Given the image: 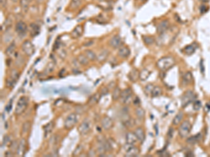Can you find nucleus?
I'll return each instance as SVG.
<instances>
[{
	"label": "nucleus",
	"instance_id": "nucleus-11",
	"mask_svg": "<svg viewBox=\"0 0 210 157\" xmlns=\"http://www.w3.org/2000/svg\"><path fill=\"white\" fill-rule=\"evenodd\" d=\"M170 22L167 20H163L159 23L157 27V31L158 34H163L170 29Z\"/></svg>",
	"mask_w": 210,
	"mask_h": 157
},
{
	"label": "nucleus",
	"instance_id": "nucleus-48",
	"mask_svg": "<svg viewBox=\"0 0 210 157\" xmlns=\"http://www.w3.org/2000/svg\"><path fill=\"white\" fill-rule=\"evenodd\" d=\"M204 110H205V111L207 113H208L209 112H210V101L206 103V105H205V108H204Z\"/></svg>",
	"mask_w": 210,
	"mask_h": 157
},
{
	"label": "nucleus",
	"instance_id": "nucleus-41",
	"mask_svg": "<svg viewBox=\"0 0 210 157\" xmlns=\"http://www.w3.org/2000/svg\"><path fill=\"white\" fill-rule=\"evenodd\" d=\"M83 151V145L82 144H79L76 147V148L75 149V150L73 152V156H79L81 153H82Z\"/></svg>",
	"mask_w": 210,
	"mask_h": 157
},
{
	"label": "nucleus",
	"instance_id": "nucleus-38",
	"mask_svg": "<svg viewBox=\"0 0 210 157\" xmlns=\"http://www.w3.org/2000/svg\"><path fill=\"white\" fill-rule=\"evenodd\" d=\"M82 0H72L70 7L72 9H76L79 7L81 5Z\"/></svg>",
	"mask_w": 210,
	"mask_h": 157
},
{
	"label": "nucleus",
	"instance_id": "nucleus-22",
	"mask_svg": "<svg viewBox=\"0 0 210 157\" xmlns=\"http://www.w3.org/2000/svg\"><path fill=\"white\" fill-rule=\"evenodd\" d=\"M25 151V140L24 139L21 140L20 141L19 144H18V150H17V155L22 156L24 155Z\"/></svg>",
	"mask_w": 210,
	"mask_h": 157
},
{
	"label": "nucleus",
	"instance_id": "nucleus-36",
	"mask_svg": "<svg viewBox=\"0 0 210 157\" xmlns=\"http://www.w3.org/2000/svg\"><path fill=\"white\" fill-rule=\"evenodd\" d=\"M10 78H11L13 81H15L16 82L18 81V78H19V72L16 70V69H13L11 72L10 74Z\"/></svg>",
	"mask_w": 210,
	"mask_h": 157
},
{
	"label": "nucleus",
	"instance_id": "nucleus-43",
	"mask_svg": "<svg viewBox=\"0 0 210 157\" xmlns=\"http://www.w3.org/2000/svg\"><path fill=\"white\" fill-rule=\"evenodd\" d=\"M201 108H202V103L200 102V100H194L193 106V108L194 110L198 111L199 110H200Z\"/></svg>",
	"mask_w": 210,
	"mask_h": 157
},
{
	"label": "nucleus",
	"instance_id": "nucleus-1",
	"mask_svg": "<svg viewBox=\"0 0 210 157\" xmlns=\"http://www.w3.org/2000/svg\"><path fill=\"white\" fill-rule=\"evenodd\" d=\"M175 64H176L175 59L172 57L167 56L163 57L158 59L156 65H157L158 69L160 71L163 72H165L170 70V69H172L175 65Z\"/></svg>",
	"mask_w": 210,
	"mask_h": 157
},
{
	"label": "nucleus",
	"instance_id": "nucleus-16",
	"mask_svg": "<svg viewBox=\"0 0 210 157\" xmlns=\"http://www.w3.org/2000/svg\"><path fill=\"white\" fill-rule=\"evenodd\" d=\"M118 55L120 57L123 58H128L130 55V50L127 46H121L119 48V50L118 51Z\"/></svg>",
	"mask_w": 210,
	"mask_h": 157
},
{
	"label": "nucleus",
	"instance_id": "nucleus-10",
	"mask_svg": "<svg viewBox=\"0 0 210 157\" xmlns=\"http://www.w3.org/2000/svg\"><path fill=\"white\" fill-rule=\"evenodd\" d=\"M15 30L19 36H24L27 30V26L24 22L19 21L15 25Z\"/></svg>",
	"mask_w": 210,
	"mask_h": 157
},
{
	"label": "nucleus",
	"instance_id": "nucleus-12",
	"mask_svg": "<svg viewBox=\"0 0 210 157\" xmlns=\"http://www.w3.org/2000/svg\"><path fill=\"white\" fill-rule=\"evenodd\" d=\"M101 124L102 127L104 130L108 131V130L112 129V127L114 126V121H113V119L111 118V117H104V118L102 119Z\"/></svg>",
	"mask_w": 210,
	"mask_h": 157
},
{
	"label": "nucleus",
	"instance_id": "nucleus-8",
	"mask_svg": "<svg viewBox=\"0 0 210 157\" xmlns=\"http://www.w3.org/2000/svg\"><path fill=\"white\" fill-rule=\"evenodd\" d=\"M22 49H23V51L24 52L25 54L29 57L32 56L34 55V52H35L34 45L29 41H25L23 43V45H22Z\"/></svg>",
	"mask_w": 210,
	"mask_h": 157
},
{
	"label": "nucleus",
	"instance_id": "nucleus-35",
	"mask_svg": "<svg viewBox=\"0 0 210 157\" xmlns=\"http://www.w3.org/2000/svg\"><path fill=\"white\" fill-rule=\"evenodd\" d=\"M155 86L153 85V84H148L146 86L144 87V92L146 96H151V93H152V91H153V88H154Z\"/></svg>",
	"mask_w": 210,
	"mask_h": 157
},
{
	"label": "nucleus",
	"instance_id": "nucleus-31",
	"mask_svg": "<svg viewBox=\"0 0 210 157\" xmlns=\"http://www.w3.org/2000/svg\"><path fill=\"white\" fill-rule=\"evenodd\" d=\"M163 94V89L162 88L159 86H155L153 88V91H152L151 93V96L152 97H158L162 95Z\"/></svg>",
	"mask_w": 210,
	"mask_h": 157
},
{
	"label": "nucleus",
	"instance_id": "nucleus-40",
	"mask_svg": "<svg viewBox=\"0 0 210 157\" xmlns=\"http://www.w3.org/2000/svg\"><path fill=\"white\" fill-rule=\"evenodd\" d=\"M54 67H55V65H54V64H53V62L48 63V65L46 66V69H45L44 73H51V72H52L54 70Z\"/></svg>",
	"mask_w": 210,
	"mask_h": 157
},
{
	"label": "nucleus",
	"instance_id": "nucleus-34",
	"mask_svg": "<svg viewBox=\"0 0 210 157\" xmlns=\"http://www.w3.org/2000/svg\"><path fill=\"white\" fill-rule=\"evenodd\" d=\"M135 114L139 119H143L145 116L144 110L142 109L141 107H137L135 110Z\"/></svg>",
	"mask_w": 210,
	"mask_h": 157
},
{
	"label": "nucleus",
	"instance_id": "nucleus-46",
	"mask_svg": "<svg viewBox=\"0 0 210 157\" xmlns=\"http://www.w3.org/2000/svg\"><path fill=\"white\" fill-rule=\"evenodd\" d=\"M173 134H174V129L172 128H170L169 129L168 133H167V139L170 140L173 137Z\"/></svg>",
	"mask_w": 210,
	"mask_h": 157
},
{
	"label": "nucleus",
	"instance_id": "nucleus-33",
	"mask_svg": "<svg viewBox=\"0 0 210 157\" xmlns=\"http://www.w3.org/2000/svg\"><path fill=\"white\" fill-rule=\"evenodd\" d=\"M85 55L90 61H94L97 59V55L92 50H88L85 52Z\"/></svg>",
	"mask_w": 210,
	"mask_h": 157
},
{
	"label": "nucleus",
	"instance_id": "nucleus-18",
	"mask_svg": "<svg viewBox=\"0 0 210 157\" xmlns=\"http://www.w3.org/2000/svg\"><path fill=\"white\" fill-rule=\"evenodd\" d=\"M83 31H84V29H83V26L81 25H77L74 29H73V31L71 33V37L73 39H77L81 37L83 34Z\"/></svg>",
	"mask_w": 210,
	"mask_h": 157
},
{
	"label": "nucleus",
	"instance_id": "nucleus-55",
	"mask_svg": "<svg viewBox=\"0 0 210 157\" xmlns=\"http://www.w3.org/2000/svg\"><path fill=\"white\" fill-rule=\"evenodd\" d=\"M13 1H17V0H12Z\"/></svg>",
	"mask_w": 210,
	"mask_h": 157
},
{
	"label": "nucleus",
	"instance_id": "nucleus-21",
	"mask_svg": "<svg viewBox=\"0 0 210 157\" xmlns=\"http://www.w3.org/2000/svg\"><path fill=\"white\" fill-rule=\"evenodd\" d=\"M128 78H129L130 81L133 82H135L139 78V71L135 69H132V70L130 72L129 74H128Z\"/></svg>",
	"mask_w": 210,
	"mask_h": 157
},
{
	"label": "nucleus",
	"instance_id": "nucleus-28",
	"mask_svg": "<svg viewBox=\"0 0 210 157\" xmlns=\"http://www.w3.org/2000/svg\"><path fill=\"white\" fill-rule=\"evenodd\" d=\"M183 118H184V113L182 112H178L177 114L175 115V117H174L173 121H172V124L175 126L181 123V121H182Z\"/></svg>",
	"mask_w": 210,
	"mask_h": 157
},
{
	"label": "nucleus",
	"instance_id": "nucleus-51",
	"mask_svg": "<svg viewBox=\"0 0 210 157\" xmlns=\"http://www.w3.org/2000/svg\"><path fill=\"white\" fill-rule=\"evenodd\" d=\"M107 92H108V89H106V87H104V88H103L102 89V92H101V93H100V94H101L102 95H103V94L104 95V94H106V93H107Z\"/></svg>",
	"mask_w": 210,
	"mask_h": 157
},
{
	"label": "nucleus",
	"instance_id": "nucleus-6",
	"mask_svg": "<svg viewBox=\"0 0 210 157\" xmlns=\"http://www.w3.org/2000/svg\"><path fill=\"white\" fill-rule=\"evenodd\" d=\"M77 115L76 113H71L65 119L64 126L66 129H71L77 123Z\"/></svg>",
	"mask_w": 210,
	"mask_h": 157
},
{
	"label": "nucleus",
	"instance_id": "nucleus-50",
	"mask_svg": "<svg viewBox=\"0 0 210 157\" xmlns=\"http://www.w3.org/2000/svg\"><path fill=\"white\" fill-rule=\"evenodd\" d=\"M9 141V137L7 136H5L4 137V140H3V142H4V144H7Z\"/></svg>",
	"mask_w": 210,
	"mask_h": 157
},
{
	"label": "nucleus",
	"instance_id": "nucleus-39",
	"mask_svg": "<svg viewBox=\"0 0 210 157\" xmlns=\"http://www.w3.org/2000/svg\"><path fill=\"white\" fill-rule=\"evenodd\" d=\"M29 2L28 0H21L20 1V4H21V7L23 9V12H27L29 8Z\"/></svg>",
	"mask_w": 210,
	"mask_h": 157
},
{
	"label": "nucleus",
	"instance_id": "nucleus-45",
	"mask_svg": "<svg viewBox=\"0 0 210 157\" xmlns=\"http://www.w3.org/2000/svg\"><path fill=\"white\" fill-rule=\"evenodd\" d=\"M143 40L146 45H151L154 42V39L152 37H143Z\"/></svg>",
	"mask_w": 210,
	"mask_h": 157
},
{
	"label": "nucleus",
	"instance_id": "nucleus-19",
	"mask_svg": "<svg viewBox=\"0 0 210 157\" xmlns=\"http://www.w3.org/2000/svg\"><path fill=\"white\" fill-rule=\"evenodd\" d=\"M202 138H203L202 133H197L196 135H195V136L189 137L187 139V140H186V142H187L189 144H195L197 143V142H200V141L202 140Z\"/></svg>",
	"mask_w": 210,
	"mask_h": 157
},
{
	"label": "nucleus",
	"instance_id": "nucleus-14",
	"mask_svg": "<svg viewBox=\"0 0 210 157\" xmlns=\"http://www.w3.org/2000/svg\"><path fill=\"white\" fill-rule=\"evenodd\" d=\"M137 140L138 139L136 135L134 134V133L128 132V133H126V136H125V142H126L127 144H134L137 142Z\"/></svg>",
	"mask_w": 210,
	"mask_h": 157
},
{
	"label": "nucleus",
	"instance_id": "nucleus-54",
	"mask_svg": "<svg viewBox=\"0 0 210 157\" xmlns=\"http://www.w3.org/2000/svg\"><path fill=\"white\" fill-rule=\"evenodd\" d=\"M203 2H209V1H210V0H201Z\"/></svg>",
	"mask_w": 210,
	"mask_h": 157
},
{
	"label": "nucleus",
	"instance_id": "nucleus-3",
	"mask_svg": "<svg viewBox=\"0 0 210 157\" xmlns=\"http://www.w3.org/2000/svg\"><path fill=\"white\" fill-rule=\"evenodd\" d=\"M120 101L124 105H129L132 102L133 95L132 90L130 88H127L121 92V94L120 96Z\"/></svg>",
	"mask_w": 210,
	"mask_h": 157
},
{
	"label": "nucleus",
	"instance_id": "nucleus-44",
	"mask_svg": "<svg viewBox=\"0 0 210 157\" xmlns=\"http://www.w3.org/2000/svg\"><path fill=\"white\" fill-rule=\"evenodd\" d=\"M15 83L16 82H15V81H13L11 78H9V77L8 78H7V80H6V86L9 88L13 87L14 86H15Z\"/></svg>",
	"mask_w": 210,
	"mask_h": 157
},
{
	"label": "nucleus",
	"instance_id": "nucleus-53",
	"mask_svg": "<svg viewBox=\"0 0 210 157\" xmlns=\"http://www.w3.org/2000/svg\"><path fill=\"white\" fill-rule=\"evenodd\" d=\"M92 43H93V42L92 41H89L85 44V46H90V45H91Z\"/></svg>",
	"mask_w": 210,
	"mask_h": 157
},
{
	"label": "nucleus",
	"instance_id": "nucleus-5",
	"mask_svg": "<svg viewBox=\"0 0 210 157\" xmlns=\"http://www.w3.org/2000/svg\"><path fill=\"white\" fill-rule=\"evenodd\" d=\"M192 126L189 121H184L179 128V135L181 138H186L189 135Z\"/></svg>",
	"mask_w": 210,
	"mask_h": 157
},
{
	"label": "nucleus",
	"instance_id": "nucleus-29",
	"mask_svg": "<svg viewBox=\"0 0 210 157\" xmlns=\"http://www.w3.org/2000/svg\"><path fill=\"white\" fill-rule=\"evenodd\" d=\"M150 74H151V73H150V71L148 70V69H143V70L139 73V79H140L142 81L146 80L147 78L149 77Z\"/></svg>",
	"mask_w": 210,
	"mask_h": 157
},
{
	"label": "nucleus",
	"instance_id": "nucleus-2",
	"mask_svg": "<svg viewBox=\"0 0 210 157\" xmlns=\"http://www.w3.org/2000/svg\"><path fill=\"white\" fill-rule=\"evenodd\" d=\"M28 106V98L26 96H21L17 102L16 106L15 108V112L14 114L16 116L21 115L23 113H24L25 111L27 108Z\"/></svg>",
	"mask_w": 210,
	"mask_h": 157
},
{
	"label": "nucleus",
	"instance_id": "nucleus-56",
	"mask_svg": "<svg viewBox=\"0 0 210 157\" xmlns=\"http://www.w3.org/2000/svg\"><path fill=\"white\" fill-rule=\"evenodd\" d=\"M28 1H32V0H28Z\"/></svg>",
	"mask_w": 210,
	"mask_h": 157
},
{
	"label": "nucleus",
	"instance_id": "nucleus-30",
	"mask_svg": "<svg viewBox=\"0 0 210 157\" xmlns=\"http://www.w3.org/2000/svg\"><path fill=\"white\" fill-rule=\"evenodd\" d=\"M121 89L119 87H116L114 89L112 92V99L114 100H117L120 98V94H121Z\"/></svg>",
	"mask_w": 210,
	"mask_h": 157
},
{
	"label": "nucleus",
	"instance_id": "nucleus-49",
	"mask_svg": "<svg viewBox=\"0 0 210 157\" xmlns=\"http://www.w3.org/2000/svg\"><path fill=\"white\" fill-rule=\"evenodd\" d=\"M11 108H12V100H11L10 103L7 105V107H6V110H7L8 112H9L11 111Z\"/></svg>",
	"mask_w": 210,
	"mask_h": 157
},
{
	"label": "nucleus",
	"instance_id": "nucleus-20",
	"mask_svg": "<svg viewBox=\"0 0 210 157\" xmlns=\"http://www.w3.org/2000/svg\"><path fill=\"white\" fill-rule=\"evenodd\" d=\"M134 133L136 135V136H137L138 140L140 142H143L144 140H145V133L143 128H141V127H139V128H136Z\"/></svg>",
	"mask_w": 210,
	"mask_h": 157
},
{
	"label": "nucleus",
	"instance_id": "nucleus-7",
	"mask_svg": "<svg viewBox=\"0 0 210 157\" xmlns=\"http://www.w3.org/2000/svg\"><path fill=\"white\" fill-rule=\"evenodd\" d=\"M125 156L128 157H135L137 156L139 154V149L135 147L134 144H127L125 146Z\"/></svg>",
	"mask_w": 210,
	"mask_h": 157
},
{
	"label": "nucleus",
	"instance_id": "nucleus-52",
	"mask_svg": "<svg viewBox=\"0 0 210 157\" xmlns=\"http://www.w3.org/2000/svg\"><path fill=\"white\" fill-rule=\"evenodd\" d=\"M0 2H1V6H4H4H6V4H7V0H1V1H0Z\"/></svg>",
	"mask_w": 210,
	"mask_h": 157
},
{
	"label": "nucleus",
	"instance_id": "nucleus-24",
	"mask_svg": "<svg viewBox=\"0 0 210 157\" xmlns=\"http://www.w3.org/2000/svg\"><path fill=\"white\" fill-rule=\"evenodd\" d=\"M102 94L100 93H95V94L92 96L90 98H89L88 101V104L89 106H94V105L96 104L100 100V97H101Z\"/></svg>",
	"mask_w": 210,
	"mask_h": 157
},
{
	"label": "nucleus",
	"instance_id": "nucleus-4",
	"mask_svg": "<svg viewBox=\"0 0 210 157\" xmlns=\"http://www.w3.org/2000/svg\"><path fill=\"white\" fill-rule=\"evenodd\" d=\"M195 99V95L192 91H187L183 94L181 97V106L186 108L191 103L193 102Z\"/></svg>",
	"mask_w": 210,
	"mask_h": 157
},
{
	"label": "nucleus",
	"instance_id": "nucleus-37",
	"mask_svg": "<svg viewBox=\"0 0 210 157\" xmlns=\"http://www.w3.org/2000/svg\"><path fill=\"white\" fill-rule=\"evenodd\" d=\"M15 43H12L7 48V50H6L5 51L6 54H7L8 56H11V55L13 54L14 51H15Z\"/></svg>",
	"mask_w": 210,
	"mask_h": 157
},
{
	"label": "nucleus",
	"instance_id": "nucleus-13",
	"mask_svg": "<svg viewBox=\"0 0 210 157\" xmlns=\"http://www.w3.org/2000/svg\"><path fill=\"white\" fill-rule=\"evenodd\" d=\"M109 45L113 48H119L122 45V39L120 36L116 35L110 39Z\"/></svg>",
	"mask_w": 210,
	"mask_h": 157
},
{
	"label": "nucleus",
	"instance_id": "nucleus-15",
	"mask_svg": "<svg viewBox=\"0 0 210 157\" xmlns=\"http://www.w3.org/2000/svg\"><path fill=\"white\" fill-rule=\"evenodd\" d=\"M193 80V76L192 73L190 71H186L184 73L182 76V84L184 85H188L191 84Z\"/></svg>",
	"mask_w": 210,
	"mask_h": 157
},
{
	"label": "nucleus",
	"instance_id": "nucleus-42",
	"mask_svg": "<svg viewBox=\"0 0 210 157\" xmlns=\"http://www.w3.org/2000/svg\"><path fill=\"white\" fill-rule=\"evenodd\" d=\"M18 143L17 141H13L12 143H11L10 144V149H11V152H12L13 153L14 152H17V150H18Z\"/></svg>",
	"mask_w": 210,
	"mask_h": 157
},
{
	"label": "nucleus",
	"instance_id": "nucleus-25",
	"mask_svg": "<svg viewBox=\"0 0 210 157\" xmlns=\"http://www.w3.org/2000/svg\"><path fill=\"white\" fill-rule=\"evenodd\" d=\"M40 32V28L35 23H32L30 25V36L34 37L35 36L38 35Z\"/></svg>",
	"mask_w": 210,
	"mask_h": 157
},
{
	"label": "nucleus",
	"instance_id": "nucleus-47",
	"mask_svg": "<svg viewBox=\"0 0 210 157\" xmlns=\"http://www.w3.org/2000/svg\"><path fill=\"white\" fill-rule=\"evenodd\" d=\"M132 102L134 104H135L136 106H138L139 105V103H140V100H139V98L137 96H134V98L132 99Z\"/></svg>",
	"mask_w": 210,
	"mask_h": 157
},
{
	"label": "nucleus",
	"instance_id": "nucleus-32",
	"mask_svg": "<svg viewBox=\"0 0 210 157\" xmlns=\"http://www.w3.org/2000/svg\"><path fill=\"white\" fill-rule=\"evenodd\" d=\"M88 60L89 59H88L87 57L84 55H80L77 57V61L79 62V64H82L84 66H86L88 64Z\"/></svg>",
	"mask_w": 210,
	"mask_h": 157
},
{
	"label": "nucleus",
	"instance_id": "nucleus-27",
	"mask_svg": "<svg viewBox=\"0 0 210 157\" xmlns=\"http://www.w3.org/2000/svg\"><path fill=\"white\" fill-rule=\"evenodd\" d=\"M31 128V122L29 121H27L23 123V126H22V129H21V134L25 135L27 133H29V131H30Z\"/></svg>",
	"mask_w": 210,
	"mask_h": 157
},
{
	"label": "nucleus",
	"instance_id": "nucleus-23",
	"mask_svg": "<svg viewBox=\"0 0 210 157\" xmlns=\"http://www.w3.org/2000/svg\"><path fill=\"white\" fill-rule=\"evenodd\" d=\"M109 55V53L107 50H104L97 56V60L99 62L102 63V62H104L106 60V59L108 58V57Z\"/></svg>",
	"mask_w": 210,
	"mask_h": 157
},
{
	"label": "nucleus",
	"instance_id": "nucleus-26",
	"mask_svg": "<svg viewBox=\"0 0 210 157\" xmlns=\"http://www.w3.org/2000/svg\"><path fill=\"white\" fill-rule=\"evenodd\" d=\"M55 127V124L54 122H51L47 124L46 125H45L43 126V131H44V136L45 137H46L49 133H51Z\"/></svg>",
	"mask_w": 210,
	"mask_h": 157
},
{
	"label": "nucleus",
	"instance_id": "nucleus-17",
	"mask_svg": "<svg viewBox=\"0 0 210 157\" xmlns=\"http://www.w3.org/2000/svg\"><path fill=\"white\" fill-rule=\"evenodd\" d=\"M197 48V45L196 43H191L190 45H186L183 49V52L186 55H191L195 52Z\"/></svg>",
	"mask_w": 210,
	"mask_h": 157
},
{
	"label": "nucleus",
	"instance_id": "nucleus-9",
	"mask_svg": "<svg viewBox=\"0 0 210 157\" xmlns=\"http://www.w3.org/2000/svg\"><path fill=\"white\" fill-rule=\"evenodd\" d=\"M91 123H90V121L86 120L84 121L81 124L79 125L78 130L80 134L81 135H87L90 133V131H91Z\"/></svg>",
	"mask_w": 210,
	"mask_h": 157
}]
</instances>
